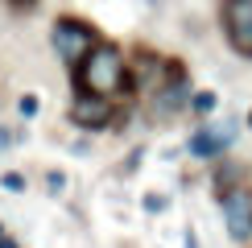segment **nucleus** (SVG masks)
Segmentation results:
<instances>
[{
  "instance_id": "f257e3e1",
  "label": "nucleus",
  "mask_w": 252,
  "mask_h": 248,
  "mask_svg": "<svg viewBox=\"0 0 252 248\" xmlns=\"http://www.w3.org/2000/svg\"><path fill=\"white\" fill-rule=\"evenodd\" d=\"M75 87H79V95H99V99L124 95V91L132 87V79H128V58H124L116 46L99 41V46L75 66Z\"/></svg>"
},
{
  "instance_id": "f03ea898",
  "label": "nucleus",
  "mask_w": 252,
  "mask_h": 248,
  "mask_svg": "<svg viewBox=\"0 0 252 248\" xmlns=\"http://www.w3.org/2000/svg\"><path fill=\"white\" fill-rule=\"evenodd\" d=\"M50 46H54V54L66 62L70 70H75L79 62L99 46V33L87 25V21H79V17H58L54 29H50Z\"/></svg>"
},
{
  "instance_id": "7ed1b4c3",
  "label": "nucleus",
  "mask_w": 252,
  "mask_h": 248,
  "mask_svg": "<svg viewBox=\"0 0 252 248\" xmlns=\"http://www.w3.org/2000/svg\"><path fill=\"white\" fill-rule=\"evenodd\" d=\"M236 137H240V120H207L190 137V153L203 161H215L236 145Z\"/></svg>"
},
{
  "instance_id": "20e7f679",
  "label": "nucleus",
  "mask_w": 252,
  "mask_h": 248,
  "mask_svg": "<svg viewBox=\"0 0 252 248\" xmlns=\"http://www.w3.org/2000/svg\"><path fill=\"white\" fill-rule=\"evenodd\" d=\"M219 21H223V33L232 41V50L252 58V0H223Z\"/></svg>"
},
{
  "instance_id": "39448f33",
  "label": "nucleus",
  "mask_w": 252,
  "mask_h": 248,
  "mask_svg": "<svg viewBox=\"0 0 252 248\" xmlns=\"http://www.w3.org/2000/svg\"><path fill=\"white\" fill-rule=\"evenodd\" d=\"M223 223H227V236L236 244H248L252 240V190L248 186H236V190H223Z\"/></svg>"
},
{
  "instance_id": "423d86ee",
  "label": "nucleus",
  "mask_w": 252,
  "mask_h": 248,
  "mask_svg": "<svg viewBox=\"0 0 252 248\" xmlns=\"http://www.w3.org/2000/svg\"><path fill=\"white\" fill-rule=\"evenodd\" d=\"M112 120H116L112 99H99V95H75L70 99V124H79L83 132H103Z\"/></svg>"
},
{
  "instance_id": "0eeeda50",
  "label": "nucleus",
  "mask_w": 252,
  "mask_h": 248,
  "mask_svg": "<svg viewBox=\"0 0 252 248\" xmlns=\"http://www.w3.org/2000/svg\"><path fill=\"white\" fill-rule=\"evenodd\" d=\"M190 83H186V70L182 66H174L170 70V83H165L161 91H157V112H161V116H170V112H182L186 103H190Z\"/></svg>"
},
{
  "instance_id": "6e6552de",
  "label": "nucleus",
  "mask_w": 252,
  "mask_h": 248,
  "mask_svg": "<svg viewBox=\"0 0 252 248\" xmlns=\"http://www.w3.org/2000/svg\"><path fill=\"white\" fill-rule=\"evenodd\" d=\"M190 108L198 112V116H211V112L219 108V95H215V91H194V95H190Z\"/></svg>"
},
{
  "instance_id": "1a4fd4ad",
  "label": "nucleus",
  "mask_w": 252,
  "mask_h": 248,
  "mask_svg": "<svg viewBox=\"0 0 252 248\" xmlns=\"http://www.w3.org/2000/svg\"><path fill=\"white\" fill-rule=\"evenodd\" d=\"M0 186H4L8 194H21V190H25V174H17V170H8V174H0Z\"/></svg>"
},
{
  "instance_id": "9d476101",
  "label": "nucleus",
  "mask_w": 252,
  "mask_h": 248,
  "mask_svg": "<svg viewBox=\"0 0 252 248\" xmlns=\"http://www.w3.org/2000/svg\"><path fill=\"white\" fill-rule=\"evenodd\" d=\"M37 108H41L37 95H21V99H17V112H21L25 120H29V116H37Z\"/></svg>"
},
{
  "instance_id": "9b49d317",
  "label": "nucleus",
  "mask_w": 252,
  "mask_h": 248,
  "mask_svg": "<svg viewBox=\"0 0 252 248\" xmlns=\"http://www.w3.org/2000/svg\"><path fill=\"white\" fill-rule=\"evenodd\" d=\"M46 186H50V194H62V186H66V174H62V170H50V174H46Z\"/></svg>"
},
{
  "instance_id": "f8f14e48",
  "label": "nucleus",
  "mask_w": 252,
  "mask_h": 248,
  "mask_svg": "<svg viewBox=\"0 0 252 248\" xmlns=\"http://www.w3.org/2000/svg\"><path fill=\"white\" fill-rule=\"evenodd\" d=\"M161 207H165L161 194H149V199H145V211H161Z\"/></svg>"
},
{
  "instance_id": "ddd939ff",
  "label": "nucleus",
  "mask_w": 252,
  "mask_h": 248,
  "mask_svg": "<svg viewBox=\"0 0 252 248\" xmlns=\"http://www.w3.org/2000/svg\"><path fill=\"white\" fill-rule=\"evenodd\" d=\"M182 244H186V248H198V236H194V227H186V232H182Z\"/></svg>"
},
{
  "instance_id": "4468645a",
  "label": "nucleus",
  "mask_w": 252,
  "mask_h": 248,
  "mask_svg": "<svg viewBox=\"0 0 252 248\" xmlns=\"http://www.w3.org/2000/svg\"><path fill=\"white\" fill-rule=\"evenodd\" d=\"M8 145H13V132H8V128H0V153H4Z\"/></svg>"
},
{
  "instance_id": "2eb2a0df",
  "label": "nucleus",
  "mask_w": 252,
  "mask_h": 248,
  "mask_svg": "<svg viewBox=\"0 0 252 248\" xmlns=\"http://www.w3.org/2000/svg\"><path fill=\"white\" fill-rule=\"evenodd\" d=\"M13 4H17V8H37L41 0H13Z\"/></svg>"
},
{
  "instance_id": "dca6fc26",
  "label": "nucleus",
  "mask_w": 252,
  "mask_h": 248,
  "mask_svg": "<svg viewBox=\"0 0 252 248\" xmlns=\"http://www.w3.org/2000/svg\"><path fill=\"white\" fill-rule=\"evenodd\" d=\"M0 248H17V240L13 236H0Z\"/></svg>"
},
{
  "instance_id": "f3484780",
  "label": "nucleus",
  "mask_w": 252,
  "mask_h": 248,
  "mask_svg": "<svg viewBox=\"0 0 252 248\" xmlns=\"http://www.w3.org/2000/svg\"><path fill=\"white\" fill-rule=\"evenodd\" d=\"M248 124H252V116H248Z\"/></svg>"
}]
</instances>
